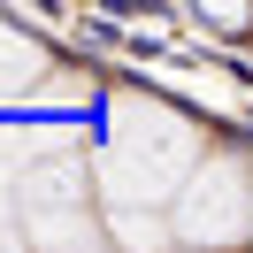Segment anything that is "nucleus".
Here are the masks:
<instances>
[{"instance_id": "f257e3e1", "label": "nucleus", "mask_w": 253, "mask_h": 253, "mask_svg": "<svg viewBox=\"0 0 253 253\" xmlns=\"http://www.w3.org/2000/svg\"><path fill=\"white\" fill-rule=\"evenodd\" d=\"M200 176V123L154 92H123L108 108V138L92 154V184L108 207H161Z\"/></svg>"}, {"instance_id": "f03ea898", "label": "nucleus", "mask_w": 253, "mask_h": 253, "mask_svg": "<svg viewBox=\"0 0 253 253\" xmlns=\"http://www.w3.org/2000/svg\"><path fill=\"white\" fill-rule=\"evenodd\" d=\"M169 230L184 253H230L253 238V169L238 154H215L200 161V176H192L184 192H176L169 207Z\"/></svg>"}, {"instance_id": "7ed1b4c3", "label": "nucleus", "mask_w": 253, "mask_h": 253, "mask_svg": "<svg viewBox=\"0 0 253 253\" xmlns=\"http://www.w3.org/2000/svg\"><path fill=\"white\" fill-rule=\"evenodd\" d=\"M100 215H108V230H115V246H123V253H161V246L176 238L154 207H100Z\"/></svg>"}, {"instance_id": "20e7f679", "label": "nucleus", "mask_w": 253, "mask_h": 253, "mask_svg": "<svg viewBox=\"0 0 253 253\" xmlns=\"http://www.w3.org/2000/svg\"><path fill=\"white\" fill-rule=\"evenodd\" d=\"M23 77H39V46L16 31V23H0V92H31Z\"/></svg>"}, {"instance_id": "39448f33", "label": "nucleus", "mask_w": 253, "mask_h": 253, "mask_svg": "<svg viewBox=\"0 0 253 253\" xmlns=\"http://www.w3.org/2000/svg\"><path fill=\"white\" fill-rule=\"evenodd\" d=\"M77 253H108V246H77Z\"/></svg>"}]
</instances>
